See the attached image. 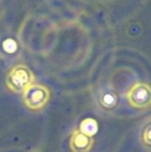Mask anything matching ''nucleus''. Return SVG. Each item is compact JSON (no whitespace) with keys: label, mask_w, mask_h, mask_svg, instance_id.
Returning <instances> with one entry per match:
<instances>
[{"label":"nucleus","mask_w":151,"mask_h":152,"mask_svg":"<svg viewBox=\"0 0 151 152\" xmlns=\"http://www.w3.org/2000/svg\"><path fill=\"white\" fill-rule=\"evenodd\" d=\"M92 137H88L79 129H74L69 138V148L71 152H89L93 146Z\"/></svg>","instance_id":"nucleus-4"},{"label":"nucleus","mask_w":151,"mask_h":152,"mask_svg":"<svg viewBox=\"0 0 151 152\" xmlns=\"http://www.w3.org/2000/svg\"><path fill=\"white\" fill-rule=\"evenodd\" d=\"M51 97V92L44 85L35 84L26 88L22 93L23 102L25 107L31 111H39L48 104Z\"/></svg>","instance_id":"nucleus-2"},{"label":"nucleus","mask_w":151,"mask_h":152,"mask_svg":"<svg viewBox=\"0 0 151 152\" xmlns=\"http://www.w3.org/2000/svg\"><path fill=\"white\" fill-rule=\"evenodd\" d=\"M142 142L145 146H150V122H148L142 130Z\"/></svg>","instance_id":"nucleus-7"},{"label":"nucleus","mask_w":151,"mask_h":152,"mask_svg":"<svg viewBox=\"0 0 151 152\" xmlns=\"http://www.w3.org/2000/svg\"><path fill=\"white\" fill-rule=\"evenodd\" d=\"M99 104H101V108L105 110H112L118 104L117 94L112 90H104L99 96Z\"/></svg>","instance_id":"nucleus-5"},{"label":"nucleus","mask_w":151,"mask_h":152,"mask_svg":"<svg viewBox=\"0 0 151 152\" xmlns=\"http://www.w3.org/2000/svg\"><path fill=\"white\" fill-rule=\"evenodd\" d=\"M126 99L129 106L138 110L147 109L151 104V90L147 83L137 82L131 85L126 92Z\"/></svg>","instance_id":"nucleus-3"},{"label":"nucleus","mask_w":151,"mask_h":152,"mask_svg":"<svg viewBox=\"0 0 151 152\" xmlns=\"http://www.w3.org/2000/svg\"><path fill=\"white\" fill-rule=\"evenodd\" d=\"M81 132L88 137H93L98 130V125L95 119L93 118H85L84 120L81 121L80 128H79Z\"/></svg>","instance_id":"nucleus-6"},{"label":"nucleus","mask_w":151,"mask_h":152,"mask_svg":"<svg viewBox=\"0 0 151 152\" xmlns=\"http://www.w3.org/2000/svg\"><path fill=\"white\" fill-rule=\"evenodd\" d=\"M35 77L32 70L25 64H17L8 70L5 78L6 87L14 93H23V91L32 85Z\"/></svg>","instance_id":"nucleus-1"}]
</instances>
